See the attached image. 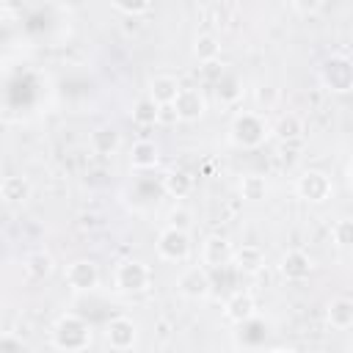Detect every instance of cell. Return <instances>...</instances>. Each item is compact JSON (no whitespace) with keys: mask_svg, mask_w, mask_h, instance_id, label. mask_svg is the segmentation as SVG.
Returning <instances> with one entry per match:
<instances>
[{"mask_svg":"<svg viewBox=\"0 0 353 353\" xmlns=\"http://www.w3.org/2000/svg\"><path fill=\"white\" fill-rule=\"evenodd\" d=\"M50 345L58 350H85L91 345V325L80 314H61L50 328Z\"/></svg>","mask_w":353,"mask_h":353,"instance_id":"1","label":"cell"},{"mask_svg":"<svg viewBox=\"0 0 353 353\" xmlns=\"http://www.w3.org/2000/svg\"><path fill=\"white\" fill-rule=\"evenodd\" d=\"M270 135V124L256 110H240L229 124V141L240 149H256Z\"/></svg>","mask_w":353,"mask_h":353,"instance_id":"2","label":"cell"},{"mask_svg":"<svg viewBox=\"0 0 353 353\" xmlns=\"http://www.w3.org/2000/svg\"><path fill=\"white\" fill-rule=\"evenodd\" d=\"M113 284L119 292H127V295L146 292L152 284V268L143 259H121L113 270Z\"/></svg>","mask_w":353,"mask_h":353,"instance_id":"3","label":"cell"},{"mask_svg":"<svg viewBox=\"0 0 353 353\" xmlns=\"http://www.w3.org/2000/svg\"><path fill=\"white\" fill-rule=\"evenodd\" d=\"M157 256L163 262H188L190 259V251H193V243H190V234L188 229H179V226H165L160 234H157Z\"/></svg>","mask_w":353,"mask_h":353,"instance_id":"4","label":"cell"},{"mask_svg":"<svg viewBox=\"0 0 353 353\" xmlns=\"http://www.w3.org/2000/svg\"><path fill=\"white\" fill-rule=\"evenodd\" d=\"M295 193H298L303 201H309V204H323V201L331 199L334 182H331V176H328L325 171H320V168H306V171H301L298 179H295Z\"/></svg>","mask_w":353,"mask_h":353,"instance_id":"5","label":"cell"},{"mask_svg":"<svg viewBox=\"0 0 353 353\" xmlns=\"http://www.w3.org/2000/svg\"><path fill=\"white\" fill-rule=\"evenodd\" d=\"M176 292L188 301H204L212 292V276L210 268L201 265H188L179 276H176Z\"/></svg>","mask_w":353,"mask_h":353,"instance_id":"6","label":"cell"},{"mask_svg":"<svg viewBox=\"0 0 353 353\" xmlns=\"http://www.w3.org/2000/svg\"><path fill=\"white\" fill-rule=\"evenodd\" d=\"M320 83L328 91L345 94L353 88V61L347 55H331L320 66Z\"/></svg>","mask_w":353,"mask_h":353,"instance_id":"7","label":"cell"},{"mask_svg":"<svg viewBox=\"0 0 353 353\" xmlns=\"http://www.w3.org/2000/svg\"><path fill=\"white\" fill-rule=\"evenodd\" d=\"M63 281L72 292H91L99 284V265L94 259H74L66 265Z\"/></svg>","mask_w":353,"mask_h":353,"instance_id":"8","label":"cell"},{"mask_svg":"<svg viewBox=\"0 0 353 353\" xmlns=\"http://www.w3.org/2000/svg\"><path fill=\"white\" fill-rule=\"evenodd\" d=\"M138 342V325L132 317H110L105 323V345L110 350H132Z\"/></svg>","mask_w":353,"mask_h":353,"instance_id":"9","label":"cell"},{"mask_svg":"<svg viewBox=\"0 0 353 353\" xmlns=\"http://www.w3.org/2000/svg\"><path fill=\"white\" fill-rule=\"evenodd\" d=\"M171 105H174L179 121H199V119L207 113V97H204V91L196 88V85H188V88L182 85L179 94H176V99H174Z\"/></svg>","mask_w":353,"mask_h":353,"instance_id":"10","label":"cell"},{"mask_svg":"<svg viewBox=\"0 0 353 353\" xmlns=\"http://www.w3.org/2000/svg\"><path fill=\"white\" fill-rule=\"evenodd\" d=\"M223 317L234 325H245L256 317V298L248 290H234L223 303Z\"/></svg>","mask_w":353,"mask_h":353,"instance_id":"11","label":"cell"},{"mask_svg":"<svg viewBox=\"0 0 353 353\" xmlns=\"http://www.w3.org/2000/svg\"><path fill=\"white\" fill-rule=\"evenodd\" d=\"M234 259V245L221 237V234H210L204 243H201V262L210 268V270H221V268H229Z\"/></svg>","mask_w":353,"mask_h":353,"instance_id":"12","label":"cell"},{"mask_svg":"<svg viewBox=\"0 0 353 353\" xmlns=\"http://www.w3.org/2000/svg\"><path fill=\"white\" fill-rule=\"evenodd\" d=\"M312 270H314V262L303 248H290L279 259V273L287 281H306L312 276Z\"/></svg>","mask_w":353,"mask_h":353,"instance_id":"13","label":"cell"},{"mask_svg":"<svg viewBox=\"0 0 353 353\" xmlns=\"http://www.w3.org/2000/svg\"><path fill=\"white\" fill-rule=\"evenodd\" d=\"M193 188H196V176L185 168H168L163 174V190L171 199H188L193 193Z\"/></svg>","mask_w":353,"mask_h":353,"instance_id":"14","label":"cell"},{"mask_svg":"<svg viewBox=\"0 0 353 353\" xmlns=\"http://www.w3.org/2000/svg\"><path fill=\"white\" fill-rule=\"evenodd\" d=\"M88 146H91V152L108 157V154H116V152H119V146H121V135H119L116 127H110V124H99V127L91 130V135H88Z\"/></svg>","mask_w":353,"mask_h":353,"instance_id":"15","label":"cell"},{"mask_svg":"<svg viewBox=\"0 0 353 353\" xmlns=\"http://www.w3.org/2000/svg\"><path fill=\"white\" fill-rule=\"evenodd\" d=\"M232 265H234L240 273L254 276V273H259V270L265 268V251H262L259 245H254V243L237 245V248H234V259H232Z\"/></svg>","mask_w":353,"mask_h":353,"instance_id":"16","label":"cell"},{"mask_svg":"<svg viewBox=\"0 0 353 353\" xmlns=\"http://www.w3.org/2000/svg\"><path fill=\"white\" fill-rule=\"evenodd\" d=\"M22 270H25L28 279L44 281V279L52 276L55 259H52V254H47V251H30V254H25V259H22Z\"/></svg>","mask_w":353,"mask_h":353,"instance_id":"17","label":"cell"},{"mask_svg":"<svg viewBox=\"0 0 353 353\" xmlns=\"http://www.w3.org/2000/svg\"><path fill=\"white\" fill-rule=\"evenodd\" d=\"M179 80L174 77V74H154L152 80H149V88H146V94L157 102V105H171L174 99H176V94H179Z\"/></svg>","mask_w":353,"mask_h":353,"instance_id":"18","label":"cell"},{"mask_svg":"<svg viewBox=\"0 0 353 353\" xmlns=\"http://www.w3.org/2000/svg\"><path fill=\"white\" fill-rule=\"evenodd\" d=\"M157 163H160V149H157L154 141L143 138V141H135L132 143V149H130V165L135 171H149Z\"/></svg>","mask_w":353,"mask_h":353,"instance_id":"19","label":"cell"},{"mask_svg":"<svg viewBox=\"0 0 353 353\" xmlns=\"http://www.w3.org/2000/svg\"><path fill=\"white\" fill-rule=\"evenodd\" d=\"M325 320L336 331L353 328V298H334L325 306Z\"/></svg>","mask_w":353,"mask_h":353,"instance_id":"20","label":"cell"},{"mask_svg":"<svg viewBox=\"0 0 353 353\" xmlns=\"http://www.w3.org/2000/svg\"><path fill=\"white\" fill-rule=\"evenodd\" d=\"M215 97L221 105H234L243 99V80L237 72H221V77L215 80Z\"/></svg>","mask_w":353,"mask_h":353,"instance_id":"21","label":"cell"},{"mask_svg":"<svg viewBox=\"0 0 353 353\" xmlns=\"http://www.w3.org/2000/svg\"><path fill=\"white\" fill-rule=\"evenodd\" d=\"M30 193H33V188H30V182L25 179V176H19V174H11V176H6L3 182H0V199L6 201V204H25L28 199H30Z\"/></svg>","mask_w":353,"mask_h":353,"instance_id":"22","label":"cell"},{"mask_svg":"<svg viewBox=\"0 0 353 353\" xmlns=\"http://www.w3.org/2000/svg\"><path fill=\"white\" fill-rule=\"evenodd\" d=\"M270 132H273L281 143L301 141V135H303V119H301L298 113H281V116L270 124Z\"/></svg>","mask_w":353,"mask_h":353,"instance_id":"23","label":"cell"},{"mask_svg":"<svg viewBox=\"0 0 353 353\" xmlns=\"http://www.w3.org/2000/svg\"><path fill=\"white\" fill-rule=\"evenodd\" d=\"M237 190H240V199H243V201L256 204V201H262V199L268 196V179H265L262 174H254V171H251V174H243Z\"/></svg>","mask_w":353,"mask_h":353,"instance_id":"24","label":"cell"},{"mask_svg":"<svg viewBox=\"0 0 353 353\" xmlns=\"http://www.w3.org/2000/svg\"><path fill=\"white\" fill-rule=\"evenodd\" d=\"M193 58L199 63H215L221 58V41L212 33H199L193 39Z\"/></svg>","mask_w":353,"mask_h":353,"instance_id":"25","label":"cell"},{"mask_svg":"<svg viewBox=\"0 0 353 353\" xmlns=\"http://www.w3.org/2000/svg\"><path fill=\"white\" fill-rule=\"evenodd\" d=\"M130 116H132V121H135L138 127H152V124L160 121V105L146 94L143 99H138V102L132 105Z\"/></svg>","mask_w":353,"mask_h":353,"instance_id":"26","label":"cell"},{"mask_svg":"<svg viewBox=\"0 0 353 353\" xmlns=\"http://www.w3.org/2000/svg\"><path fill=\"white\" fill-rule=\"evenodd\" d=\"M331 240H334L336 248H345V251L353 248V218H350V215L334 221V226H331Z\"/></svg>","mask_w":353,"mask_h":353,"instance_id":"27","label":"cell"},{"mask_svg":"<svg viewBox=\"0 0 353 353\" xmlns=\"http://www.w3.org/2000/svg\"><path fill=\"white\" fill-rule=\"evenodd\" d=\"M276 99H279V88H273V85H259V91H256V102L265 105V110H270V108L276 105Z\"/></svg>","mask_w":353,"mask_h":353,"instance_id":"28","label":"cell"},{"mask_svg":"<svg viewBox=\"0 0 353 353\" xmlns=\"http://www.w3.org/2000/svg\"><path fill=\"white\" fill-rule=\"evenodd\" d=\"M290 3H292V8H295L298 14L312 17V14H317V11L323 8V3H325V0H290Z\"/></svg>","mask_w":353,"mask_h":353,"instance_id":"29","label":"cell"},{"mask_svg":"<svg viewBox=\"0 0 353 353\" xmlns=\"http://www.w3.org/2000/svg\"><path fill=\"white\" fill-rule=\"evenodd\" d=\"M168 223L171 226H179V229H190V212L182 210V207H176V210L168 212Z\"/></svg>","mask_w":353,"mask_h":353,"instance_id":"30","label":"cell"},{"mask_svg":"<svg viewBox=\"0 0 353 353\" xmlns=\"http://www.w3.org/2000/svg\"><path fill=\"white\" fill-rule=\"evenodd\" d=\"M113 6L127 11V14H138V11H143L149 6V0H113Z\"/></svg>","mask_w":353,"mask_h":353,"instance_id":"31","label":"cell"},{"mask_svg":"<svg viewBox=\"0 0 353 353\" xmlns=\"http://www.w3.org/2000/svg\"><path fill=\"white\" fill-rule=\"evenodd\" d=\"M0 345H3V347H17V350H22V347H25V345H22V339H11L8 334L0 339Z\"/></svg>","mask_w":353,"mask_h":353,"instance_id":"32","label":"cell"},{"mask_svg":"<svg viewBox=\"0 0 353 353\" xmlns=\"http://www.w3.org/2000/svg\"><path fill=\"white\" fill-rule=\"evenodd\" d=\"M347 182H350V185H353V160H350V163H347Z\"/></svg>","mask_w":353,"mask_h":353,"instance_id":"33","label":"cell"}]
</instances>
